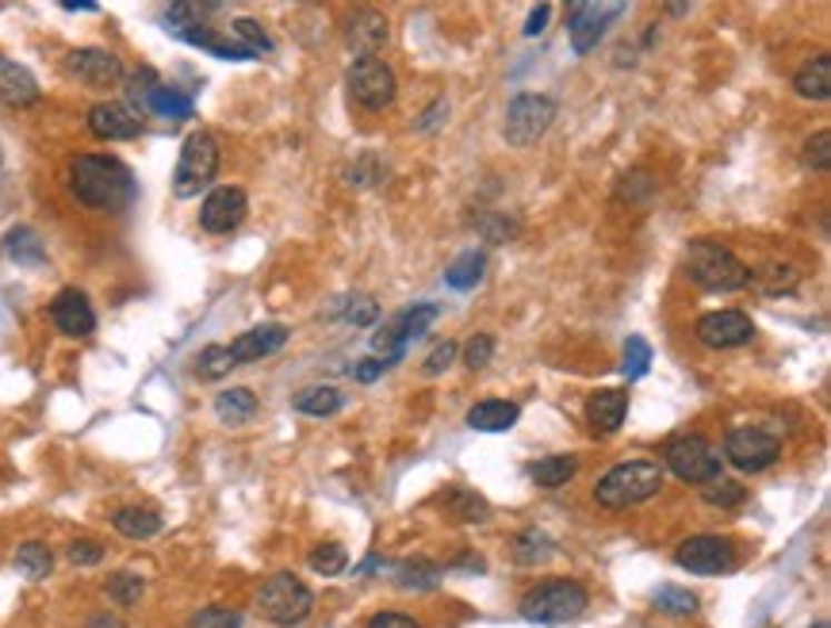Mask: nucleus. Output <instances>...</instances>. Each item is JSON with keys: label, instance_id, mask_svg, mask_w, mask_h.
Wrapping results in <instances>:
<instances>
[{"label": "nucleus", "instance_id": "obj_8", "mask_svg": "<svg viewBox=\"0 0 831 628\" xmlns=\"http://www.w3.org/2000/svg\"><path fill=\"white\" fill-rule=\"evenodd\" d=\"M345 89H349V100L357 108L384 111L392 108L399 81H395V70L384 58H353V66L345 70Z\"/></svg>", "mask_w": 831, "mask_h": 628}, {"label": "nucleus", "instance_id": "obj_32", "mask_svg": "<svg viewBox=\"0 0 831 628\" xmlns=\"http://www.w3.org/2000/svg\"><path fill=\"white\" fill-rule=\"evenodd\" d=\"M111 521H116V529L123 532V537H131V540H146V537H154V532L161 529V514L146 510V506H127V510H119Z\"/></svg>", "mask_w": 831, "mask_h": 628}, {"label": "nucleus", "instance_id": "obj_51", "mask_svg": "<svg viewBox=\"0 0 831 628\" xmlns=\"http://www.w3.org/2000/svg\"><path fill=\"white\" fill-rule=\"evenodd\" d=\"M763 272L770 277V288L766 291H778V288L790 291L793 283H798V272H793L790 265H770V269H763Z\"/></svg>", "mask_w": 831, "mask_h": 628}, {"label": "nucleus", "instance_id": "obj_46", "mask_svg": "<svg viewBox=\"0 0 831 628\" xmlns=\"http://www.w3.org/2000/svg\"><path fill=\"white\" fill-rule=\"evenodd\" d=\"M376 315H379V307L372 303L368 296H349V303H345V322H353V326H372Z\"/></svg>", "mask_w": 831, "mask_h": 628}, {"label": "nucleus", "instance_id": "obj_28", "mask_svg": "<svg viewBox=\"0 0 831 628\" xmlns=\"http://www.w3.org/2000/svg\"><path fill=\"white\" fill-rule=\"evenodd\" d=\"M4 253L12 257L16 265H23V269H34V265H42V261H47V249H42L39 235H34L31 227H16V230H8V238H4Z\"/></svg>", "mask_w": 831, "mask_h": 628}, {"label": "nucleus", "instance_id": "obj_12", "mask_svg": "<svg viewBox=\"0 0 831 628\" xmlns=\"http://www.w3.org/2000/svg\"><path fill=\"white\" fill-rule=\"evenodd\" d=\"M674 564L686 567L690 575H705V579H713V575H724L735 567V548H732L729 537L701 532V537L682 540L679 552H674Z\"/></svg>", "mask_w": 831, "mask_h": 628}, {"label": "nucleus", "instance_id": "obj_37", "mask_svg": "<svg viewBox=\"0 0 831 628\" xmlns=\"http://www.w3.org/2000/svg\"><path fill=\"white\" fill-rule=\"evenodd\" d=\"M234 36H238V47L246 50V54L261 58L273 50V39L265 36V28L257 20H249V16H241V20H234Z\"/></svg>", "mask_w": 831, "mask_h": 628}, {"label": "nucleus", "instance_id": "obj_53", "mask_svg": "<svg viewBox=\"0 0 831 628\" xmlns=\"http://www.w3.org/2000/svg\"><path fill=\"white\" fill-rule=\"evenodd\" d=\"M548 16H552V8L548 4H541V8H533L530 12V23H525V36H541L544 28H548Z\"/></svg>", "mask_w": 831, "mask_h": 628}, {"label": "nucleus", "instance_id": "obj_34", "mask_svg": "<svg viewBox=\"0 0 831 628\" xmlns=\"http://www.w3.org/2000/svg\"><path fill=\"white\" fill-rule=\"evenodd\" d=\"M556 556V545H552L544 532H536V529H525L522 537L514 540V559L522 567H536V564H544V559H552Z\"/></svg>", "mask_w": 831, "mask_h": 628}, {"label": "nucleus", "instance_id": "obj_40", "mask_svg": "<svg viewBox=\"0 0 831 628\" xmlns=\"http://www.w3.org/2000/svg\"><path fill=\"white\" fill-rule=\"evenodd\" d=\"M655 609H663L671 617H690L698 614V598L682 587H660L655 590Z\"/></svg>", "mask_w": 831, "mask_h": 628}, {"label": "nucleus", "instance_id": "obj_30", "mask_svg": "<svg viewBox=\"0 0 831 628\" xmlns=\"http://www.w3.org/2000/svg\"><path fill=\"white\" fill-rule=\"evenodd\" d=\"M142 100H146V108H150L154 116H161V119H188V116H192V100H188L185 92L169 89V84H154Z\"/></svg>", "mask_w": 831, "mask_h": 628}, {"label": "nucleus", "instance_id": "obj_49", "mask_svg": "<svg viewBox=\"0 0 831 628\" xmlns=\"http://www.w3.org/2000/svg\"><path fill=\"white\" fill-rule=\"evenodd\" d=\"M69 559H73L77 567H97L103 559V548L97 540H73V545H69Z\"/></svg>", "mask_w": 831, "mask_h": 628}, {"label": "nucleus", "instance_id": "obj_19", "mask_svg": "<svg viewBox=\"0 0 831 628\" xmlns=\"http://www.w3.org/2000/svg\"><path fill=\"white\" fill-rule=\"evenodd\" d=\"M345 42H349V50L357 58H376V50L387 42V20L376 8H360L345 23Z\"/></svg>", "mask_w": 831, "mask_h": 628}, {"label": "nucleus", "instance_id": "obj_11", "mask_svg": "<svg viewBox=\"0 0 831 628\" xmlns=\"http://www.w3.org/2000/svg\"><path fill=\"white\" fill-rule=\"evenodd\" d=\"M724 456H729L732 468L755 476V471L774 468L778 456H782V441L759 426H740V429H732L729 441H724Z\"/></svg>", "mask_w": 831, "mask_h": 628}, {"label": "nucleus", "instance_id": "obj_29", "mask_svg": "<svg viewBox=\"0 0 831 628\" xmlns=\"http://www.w3.org/2000/svg\"><path fill=\"white\" fill-rule=\"evenodd\" d=\"M437 315H441V307L418 303V307H410V311H403L399 318H395V322H392V333L399 338V346L406 349L414 338H422V333H426L429 326L437 322Z\"/></svg>", "mask_w": 831, "mask_h": 628}, {"label": "nucleus", "instance_id": "obj_21", "mask_svg": "<svg viewBox=\"0 0 831 628\" xmlns=\"http://www.w3.org/2000/svg\"><path fill=\"white\" fill-rule=\"evenodd\" d=\"M39 100V81L28 66L12 62V58H0V104L8 108H31Z\"/></svg>", "mask_w": 831, "mask_h": 628}, {"label": "nucleus", "instance_id": "obj_22", "mask_svg": "<svg viewBox=\"0 0 831 628\" xmlns=\"http://www.w3.org/2000/svg\"><path fill=\"white\" fill-rule=\"evenodd\" d=\"M517 418H522V407L506 399L475 402V407L467 410V426H472L475 433H506V429L517 426Z\"/></svg>", "mask_w": 831, "mask_h": 628}, {"label": "nucleus", "instance_id": "obj_52", "mask_svg": "<svg viewBox=\"0 0 831 628\" xmlns=\"http://www.w3.org/2000/svg\"><path fill=\"white\" fill-rule=\"evenodd\" d=\"M368 628H422L414 617H406V614H376L368 621Z\"/></svg>", "mask_w": 831, "mask_h": 628}, {"label": "nucleus", "instance_id": "obj_4", "mask_svg": "<svg viewBox=\"0 0 831 628\" xmlns=\"http://www.w3.org/2000/svg\"><path fill=\"white\" fill-rule=\"evenodd\" d=\"M586 606H591V594H586L583 582L552 579L525 594L522 617L533 625H567V621H575V617H583Z\"/></svg>", "mask_w": 831, "mask_h": 628}, {"label": "nucleus", "instance_id": "obj_33", "mask_svg": "<svg viewBox=\"0 0 831 628\" xmlns=\"http://www.w3.org/2000/svg\"><path fill=\"white\" fill-rule=\"evenodd\" d=\"M395 582L403 590H433L441 582V567L429 564V559H403L395 567Z\"/></svg>", "mask_w": 831, "mask_h": 628}, {"label": "nucleus", "instance_id": "obj_48", "mask_svg": "<svg viewBox=\"0 0 831 628\" xmlns=\"http://www.w3.org/2000/svg\"><path fill=\"white\" fill-rule=\"evenodd\" d=\"M453 360H456V341H441V346L426 357L422 372H426V376H441V372H448V365H453Z\"/></svg>", "mask_w": 831, "mask_h": 628}, {"label": "nucleus", "instance_id": "obj_3", "mask_svg": "<svg viewBox=\"0 0 831 628\" xmlns=\"http://www.w3.org/2000/svg\"><path fill=\"white\" fill-rule=\"evenodd\" d=\"M686 277L705 291H740L751 283V269L729 246L713 238H698L686 249Z\"/></svg>", "mask_w": 831, "mask_h": 628}, {"label": "nucleus", "instance_id": "obj_50", "mask_svg": "<svg viewBox=\"0 0 831 628\" xmlns=\"http://www.w3.org/2000/svg\"><path fill=\"white\" fill-rule=\"evenodd\" d=\"M387 368H395L392 360H379V357H368V360H360L357 368H353V380L357 383H372V380H379V376L387 372Z\"/></svg>", "mask_w": 831, "mask_h": 628}, {"label": "nucleus", "instance_id": "obj_39", "mask_svg": "<svg viewBox=\"0 0 831 628\" xmlns=\"http://www.w3.org/2000/svg\"><path fill=\"white\" fill-rule=\"evenodd\" d=\"M142 590H146V582H142V575H135V571H116L108 579V598L116 601V606H135V601L142 598Z\"/></svg>", "mask_w": 831, "mask_h": 628}, {"label": "nucleus", "instance_id": "obj_42", "mask_svg": "<svg viewBox=\"0 0 831 628\" xmlns=\"http://www.w3.org/2000/svg\"><path fill=\"white\" fill-rule=\"evenodd\" d=\"M345 548L342 545H318L315 552H310V571H318V575H342L345 571Z\"/></svg>", "mask_w": 831, "mask_h": 628}, {"label": "nucleus", "instance_id": "obj_5", "mask_svg": "<svg viewBox=\"0 0 831 628\" xmlns=\"http://www.w3.org/2000/svg\"><path fill=\"white\" fill-rule=\"evenodd\" d=\"M257 609H261L273 625L291 628V625H303L310 617V609H315V594H310V587L299 579V575L276 571V575H268L261 594H257Z\"/></svg>", "mask_w": 831, "mask_h": 628}, {"label": "nucleus", "instance_id": "obj_26", "mask_svg": "<svg viewBox=\"0 0 831 628\" xmlns=\"http://www.w3.org/2000/svg\"><path fill=\"white\" fill-rule=\"evenodd\" d=\"M342 402H345L342 391L330 383H323V387H303L296 399H291V407H296L299 415H310V418H330L342 410Z\"/></svg>", "mask_w": 831, "mask_h": 628}, {"label": "nucleus", "instance_id": "obj_1", "mask_svg": "<svg viewBox=\"0 0 831 628\" xmlns=\"http://www.w3.org/2000/svg\"><path fill=\"white\" fill-rule=\"evenodd\" d=\"M69 188L92 211H123L135 203L138 185L131 169L108 153H81L69 166Z\"/></svg>", "mask_w": 831, "mask_h": 628}, {"label": "nucleus", "instance_id": "obj_2", "mask_svg": "<svg viewBox=\"0 0 831 628\" xmlns=\"http://www.w3.org/2000/svg\"><path fill=\"white\" fill-rule=\"evenodd\" d=\"M663 479L666 476L655 460H625L594 484V498H598V506H605V510H629V506H640L660 495Z\"/></svg>", "mask_w": 831, "mask_h": 628}, {"label": "nucleus", "instance_id": "obj_9", "mask_svg": "<svg viewBox=\"0 0 831 628\" xmlns=\"http://www.w3.org/2000/svg\"><path fill=\"white\" fill-rule=\"evenodd\" d=\"M556 119V100L541 97V92H522V97L510 100L506 108V123H502V134H506L510 146L525 150L536 139H544V131Z\"/></svg>", "mask_w": 831, "mask_h": 628}, {"label": "nucleus", "instance_id": "obj_35", "mask_svg": "<svg viewBox=\"0 0 831 628\" xmlns=\"http://www.w3.org/2000/svg\"><path fill=\"white\" fill-rule=\"evenodd\" d=\"M16 567H20L28 579H47V575L55 571V556H50V548L42 545V540H28V545H20V552H16Z\"/></svg>", "mask_w": 831, "mask_h": 628}, {"label": "nucleus", "instance_id": "obj_20", "mask_svg": "<svg viewBox=\"0 0 831 628\" xmlns=\"http://www.w3.org/2000/svg\"><path fill=\"white\" fill-rule=\"evenodd\" d=\"M629 415V391L621 387H605V391H594L586 399V421H591L594 433H617L621 421Z\"/></svg>", "mask_w": 831, "mask_h": 628}, {"label": "nucleus", "instance_id": "obj_6", "mask_svg": "<svg viewBox=\"0 0 831 628\" xmlns=\"http://www.w3.org/2000/svg\"><path fill=\"white\" fill-rule=\"evenodd\" d=\"M219 173V142H215L211 131H196L188 134L185 146H180L177 169H172V192L180 200L188 196H200L207 185Z\"/></svg>", "mask_w": 831, "mask_h": 628}, {"label": "nucleus", "instance_id": "obj_14", "mask_svg": "<svg viewBox=\"0 0 831 628\" xmlns=\"http://www.w3.org/2000/svg\"><path fill=\"white\" fill-rule=\"evenodd\" d=\"M246 211H249L246 192L234 185H219L207 192V200L200 208V227L207 230V235H230V230L241 227Z\"/></svg>", "mask_w": 831, "mask_h": 628}, {"label": "nucleus", "instance_id": "obj_25", "mask_svg": "<svg viewBox=\"0 0 831 628\" xmlns=\"http://www.w3.org/2000/svg\"><path fill=\"white\" fill-rule=\"evenodd\" d=\"M215 415H219L227 426H246L257 415V395L249 387H230L215 399Z\"/></svg>", "mask_w": 831, "mask_h": 628}, {"label": "nucleus", "instance_id": "obj_38", "mask_svg": "<svg viewBox=\"0 0 831 628\" xmlns=\"http://www.w3.org/2000/svg\"><path fill=\"white\" fill-rule=\"evenodd\" d=\"M701 498H705L709 506H721V510H732V506H740L743 498H748V490L743 484H735V479H713V484L701 487Z\"/></svg>", "mask_w": 831, "mask_h": 628}, {"label": "nucleus", "instance_id": "obj_18", "mask_svg": "<svg viewBox=\"0 0 831 628\" xmlns=\"http://www.w3.org/2000/svg\"><path fill=\"white\" fill-rule=\"evenodd\" d=\"M288 326H280V322H265V326H254V330H246L241 338H234L230 341V357H234V365H254V360H261V357H273L276 349H284L288 346Z\"/></svg>", "mask_w": 831, "mask_h": 628}, {"label": "nucleus", "instance_id": "obj_41", "mask_svg": "<svg viewBox=\"0 0 831 628\" xmlns=\"http://www.w3.org/2000/svg\"><path fill=\"white\" fill-rule=\"evenodd\" d=\"M647 368H652V346H647L644 338H629L625 341V365H621V372H625L629 380H640V376H647Z\"/></svg>", "mask_w": 831, "mask_h": 628}, {"label": "nucleus", "instance_id": "obj_23", "mask_svg": "<svg viewBox=\"0 0 831 628\" xmlns=\"http://www.w3.org/2000/svg\"><path fill=\"white\" fill-rule=\"evenodd\" d=\"M793 89L804 100H828L831 97V58L817 54L812 62H804L798 77H793Z\"/></svg>", "mask_w": 831, "mask_h": 628}, {"label": "nucleus", "instance_id": "obj_15", "mask_svg": "<svg viewBox=\"0 0 831 628\" xmlns=\"http://www.w3.org/2000/svg\"><path fill=\"white\" fill-rule=\"evenodd\" d=\"M66 73L77 77V81L92 84V89H111V84L123 81V62H119L111 50H73V54H66Z\"/></svg>", "mask_w": 831, "mask_h": 628}, {"label": "nucleus", "instance_id": "obj_16", "mask_svg": "<svg viewBox=\"0 0 831 628\" xmlns=\"http://www.w3.org/2000/svg\"><path fill=\"white\" fill-rule=\"evenodd\" d=\"M50 318H55V326L66 338H89V333L97 330V311H92L89 296L77 288L58 291L55 303H50Z\"/></svg>", "mask_w": 831, "mask_h": 628}, {"label": "nucleus", "instance_id": "obj_43", "mask_svg": "<svg viewBox=\"0 0 831 628\" xmlns=\"http://www.w3.org/2000/svg\"><path fill=\"white\" fill-rule=\"evenodd\" d=\"M188 628H241V614L227 606H207L188 621Z\"/></svg>", "mask_w": 831, "mask_h": 628}, {"label": "nucleus", "instance_id": "obj_55", "mask_svg": "<svg viewBox=\"0 0 831 628\" xmlns=\"http://www.w3.org/2000/svg\"><path fill=\"white\" fill-rule=\"evenodd\" d=\"M66 12H97V4H89V0H66Z\"/></svg>", "mask_w": 831, "mask_h": 628}, {"label": "nucleus", "instance_id": "obj_36", "mask_svg": "<svg viewBox=\"0 0 831 628\" xmlns=\"http://www.w3.org/2000/svg\"><path fill=\"white\" fill-rule=\"evenodd\" d=\"M230 368H238V365H234L227 346H207L200 349V357H196V376H200V380H222Z\"/></svg>", "mask_w": 831, "mask_h": 628}, {"label": "nucleus", "instance_id": "obj_24", "mask_svg": "<svg viewBox=\"0 0 831 628\" xmlns=\"http://www.w3.org/2000/svg\"><path fill=\"white\" fill-rule=\"evenodd\" d=\"M441 502H445V510L453 514V521H464V525H483V521L491 518L487 498H483V495H475V490H467V487H448Z\"/></svg>", "mask_w": 831, "mask_h": 628}, {"label": "nucleus", "instance_id": "obj_44", "mask_svg": "<svg viewBox=\"0 0 831 628\" xmlns=\"http://www.w3.org/2000/svg\"><path fill=\"white\" fill-rule=\"evenodd\" d=\"M804 166H812L817 173H828V166H831V134L828 131H817L809 142H804Z\"/></svg>", "mask_w": 831, "mask_h": 628}, {"label": "nucleus", "instance_id": "obj_56", "mask_svg": "<svg viewBox=\"0 0 831 628\" xmlns=\"http://www.w3.org/2000/svg\"><path fill=\"white\" fill-rule=\"evenodd\" d=\"M812 628H828V625H824V621H820V625H812Z\"/></svg>", "mask_w": 831, "mask_h": 628}, {"label": "nucleus", "instance_id": "obj_7", "mask_svg": "<svg viewBox=\"0 0 831 628\" xmlns=\"http://www.w3.org/2000/svg\"><path fill=\"white\" fill-rule=\"evenodd\" d=\"M663 460L682 484L705 487V484H713V479H721V452L698 433L671 437V441L663 445Z\"/></svg>", "mask_w": 831, "mask_h": 628}, {"label": "nucleus", "instance_id": "obj_10", "mask_svg": "<svg viewBox=\"0 0 831 628\" xmlns=\"http://www.w3.org/2000/svg\"><path fill=\"white\" fill-rule=\"evenodd\" d=\"M617 16H625V4H617V0H605V4H598V0H575L567 8V31L575 54H591Z\"/></svg>", "mask_w": 831, "mask_h": 628}, {"label": "nucleus", "instance_id": "obj_54", "mask_svg": "<svg viewBox=\"0 0 831 628\" xmlns=\"http://www.w3.org/2000/svg\"><path fill=\"white\" fill-rule=\"evenodd\" d=\"M85 628H127V625H123V617H116V614H97L85 621Z\"/></svg>", "mask_w": 831, "mask_h": 628}, {"label": "nucleus", "instance_id": "obj_13", "mask_svg": "<svg viewBox=\"0 0 831 628\" xmlns=\"http://www.w3.org/2000/svg\"><path fill=\"white\" fill-rule=\"evenodd\" d=\"M694 333L705 349H740L755 338V322L743 311H709L698 318Z\"/></svg>", "mask_w": 831, "mask_h": 628}, {"label": "nucleus", "instance_id": "obj_27", "mask_svg": "<svg viewBox=\"0 0 831 628\" xmlns=\"http://www.w3.org/2000/svg\"><path fill=\"white\" fill-rule=\"evenodd\" d=\"M575 471H578L575 456H544V460H536L530 468V479L536 487L556 490V487H567L571 479H575Z\"/></svg>", "mask_w": 831, "mask_h": 628}, {"label": "nucleus", "instance_id": "obj_47", "mask_svg": "<svg viewBox=\"0 0 831 628\" xmlns=\"http://www.w3.org/2000/svg\"><path fill=\"white\" fill-rule=\"evenodd\" d=\"M475 227H479L483 235L491 238V242H510V235L517 230L514 222L502 219V215H479V219H475Z\"/></svg>", "mask_w": 831, "mask_h": 628}, {"label": "nucleus", "instance_id": "obj_31", "mask_svg": "<svg viewBox=\"0 0 831 628\" xmlns=\"http://www.w3.org/2000/svg\"><path fill=\"white\" fill-rule=\"evenodd\" d=\"M483 272H487V257L472 249V253H461L453 265H448L445 283H448V288H456V291H472L475 283L483 280Z\"/></svg>", "mask_w": 831, "mask_h": 628}, {"label": "nucleus", "instance_id": "obj_45", "mask_svg": "<svg viewBox=\"0 0 831 628\" xmlns=\"http://www.w3.org/2000/svg\"><path fill=\"white\" fill-rule=\"evenodd\" d=\"M491 357H495V338H491V333H475V338L464 346V365L472 368V372L487 368Z\"/></svg>", "mask_w": 831, "mask_h": 628}, {"label": "nucleus", "instance_id": "obj_17", "mask_svg": "<svg viewBox=\"0 0 831 628\" xmlns=\"http://www.w3.org/2000/svg\"><path fill=\"white\" fill-rule=\"evenodd\" d=\"M89 131L97 134V139H108V142L138 139V134H142V116H138L131 104H116V100H108V104H97L89 111Z\"/></svg>", "mask_w": 831, "mask_h": 628}]
</instances>
